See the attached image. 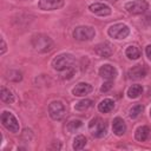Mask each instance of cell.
Returning <instances> with one entry per match:
<instances>
[{
	"instance_id": "cell-1",
	"label": "cell",
	"mask_w": 151,
	"mask_h": 151,
	"mask_svg": "<svg viewBox=\"0 0 151 151\" xmlns=\"http://www.w3.org/2000/svg\"><path fill=\"white\" fill-rule=\"evenodd\" d=\"M31 44L33 46V48L40 53H46L50 52L53 48V41L52 39L46 35V34H34L31 39Z\"/></svg>"
},
{
	"instance_id": "cell-2",
	"label": "cell",
	"mask_w": 151,
	"mask_h": 151,
	"mask_svg": "<svg viewBox=\"0 0 151 151\" xmlns=\"http://www.w3.org/2000/svg\"><path fill=\"white\" fill-rule=\"evenodd\" d=\"M73 64H74V57L68 53L59 54L52 60V66L57 71H65L67 68H71Z\"/></svg>"
},
{
	"instance_id": "cell-3",
	"label": "cell",
	"mask_w": 151,
	"mask_h": 151,
	"mask_svg": "<svg viewBox=\"0 0 151 151\" xmlns=\"http://www.w3.org/2000/svg\"><path fill=\"white\" fill-rule=\"evenodd\" d=\"M88 130L93 137L101 138L105 136V133L107 131V125L100 118H93L88 124Z\"/></svg>"
},
{
	"instance_id": "cell-4",
	"label": "cell",
	"mask_w": 151,
	"mask_h": 151,
	"mask_svg": "<svg viewBox=\"0 0 151 151\" xmlns=\"http://www.w3.org/2000/svg\"><path fill=\"white\" fill-rule=\"evenodd\" d=\"M96 35V31L91 26H78L73 31V37L74 39L79 41H87L91 40Z\"/></svg>"
},
{
	"instance_id": "cell-5",
	"label": "cell",
	"mask_w": 151,
	"mask_h": 151,
	"mask_svg": "<svg viewBox=\"0 0 151 151\" xmlns=\"http://www.w3.org/2000/svg\"><path fill=\"white\" fill-rule=\"evenodd\" d=\"M1 123L9 132L17 133L19 131V122H18V119L14 117L13 113H11L8 111H4L1 113Z\"/></svg>"
},
{
	"instance_id": "cell-6",
	"label": "cell",
	"mask_w": 151,
	"mask_h": 151,
	"mask_svg": "<svg viewBox=\"0 0 151 151\" xmlns=\"http://www.w3.org/2000/svg\"><path fill=\"white\" fill-rule=\"evenodd\" d=\"M107 33L114 39H125L130 34V28L125 24H114L109 27Z\"/></svg>"
},
{
	"instance_id": "cell-7",
	"label": "cell",
	"mask_w": 151,
	"mask_h": 151,
	"mask_svg": "<svg viewBox=\"0 0 151 151\" xmlns=\"http://www.w3.org/2000/svg\"><path fill=\"white\" fill-rule=\"evenodd\" d=\"M147 8H149V4L145 0H134V1H130L125 5V9L129 13L134 14V15L144 13Z\"/></svg>"
},
{
	"instance_id": "cell-8",
	"label": "cell",
	"mask_w": 151,
	"mask_h": 151,
	"mask_svg": "<svg viewBox=\"0 0 151 151\" xmlns=\"http://www.w3.org/2000/svg\"><path fill=\"white\" fill-rule=\"evenodd\" d=\"M65 112H66V110L61 101H52L48 106V113H50L51 118L54 120L63 119L65 116Z\"/></svg>"
},
{
	"instance_id": "cell-9",
	"label": "cell",
	"mask_w": 151,
	"mask_h": 151,
	"mask_svg": "<svg viewBox=\"0 0 151 151\" xmlns=\"http://www.w3.org/2000/svg\"><path fill=\"white\" fill-rule=\"evenodd\" d=\"M64 6V0H40L39 8L42 11H54Z\"/></svg>"
},
{
	"instance_id": "cell-10",
	"label": "cell",
	"mask_w": 151,
	"mask_h": 151,
	"mask_svg": "<svg viewBox=\"0 0 151 151\" xmlns=\"http://www.w3.org/2000/svg\"><path fill=\"white\" fill-rule=\"evenodd\" d=\"M90 11L96 14V15H100V17H106V15H110L111 14V8L105 5V4H101V2H94L92 5H90Z\"/></svg>"
},
{
	"instance_id": "cell-11",
	"label": "cell",
	"mask_w": 151,
	"mask_h": 151,
	"mask_svg": "<svg viewBox=\"0 0 151 151\" xmlns=\"http://www.w3.org/2000/svg\"><path fill=\"white\" fill-rule=\"evenodd\" d=\"M94 52L97 55H99L101 58H109V57H111L113 50L109 42H100L94 47Z\"/></svg>"
},
{
	"instance_id": "cell-12",
	"label": "cell",
	"mask_w": 151,
	"mask_h": 151,
	"mask_svg": "<svg viewBox=\"0 0 151 151\" xmlns=\"http://www.w3.org/2000/svg\"><path fill=\"white\" fill-rule=\"evenodd\" d=\"M99 76L106 80H113L117 77V70L112 65L106 64L99 68Z\"/></svg>"
},
{
	"instance_id": "cell-13",
	"label": "cell",
	"mask_w": 151,
	"mask_h": 151,
	"mask_svg": "<svg viewBox=\"0 0 151 151\" xmlns=\"http://www.w3.org/2000/svg\"><path fill=\"white\" fill-rule=\"evenodd\" d=\"M127 76L130 79H142L146 76V68L143 65H136L129 70Z\"/></svg>"
},
{
	"instance_id": "cell-14",
	"label": "cell",
	"mask_w": 151,
	"mask_h": 151,
	"mask_svg": "<svg viewBox=\"0 0 151 151\" xmlns=\"http://www.w3.org/2000/svg\"><path fill=\"white\" fill-rule=\"evenodd\" d=\"M92 91V86L87 83H79L78 85H76V87L72 90L73 94L77 96V97H83V96H86L88 93H91Z\"/></svg>"
},
{
	"instance_id": "cell-15",
	"label": "cell",
	"mask_w": 151,
	"mask_h": 151,
	"mask_svg": "<svg viewBox=\"0 0 151 151\" xmlns=\"http://www.w3.org/2000/svg\"><path fill=\"white\" fill-rule=\"evenodd\" d=\"M112 130L114 132V134L117 136H123L126 131V124L125 122L120 118V117H117L113 119V123H112Z\"/></svg>"
},
{
	"instance_id": "cell-16",
	"label": "cell",
	"mask_w": 151,
	"mask_h": 151,
	"mask_svg": "<svg viewBox=\"0 0 151 151\" xmlns=\"http://www.w3.org/2000/svg\"><path fill=\"white\" fill-rule=\"evenodd\" d=\"M150 136V129L149 126H139L136 132H134V137L139 142H145Z\"/></svg>"
},
{
	"instance_id": "cell-17",
	"label": "cell",
	"mask_w": 151,
	"mask_h": 151,
	"mask_svg": "<svg viewBox=\"0 0 151 151\" xmlns=\"http://www.w3.org/2000/svg\"><path fill=\"white\" fill-rule=\"evenodd\" d=\"M113 107H114V101H113L112 99H109V98L101 100V101L98 104V110H99L100 112H103V113L110 112Z\"/></svg>"
},
{
	"instance_id": "cell-18",
	"label": "cell",
	"mask_w": 151,
	"mask_h": 151,
	"mask_svg": "<svg viewBox=\"0 0 151 151\" xmlns=\"http://www.w3.org/2000/svg\"><path fill=\"white\" fill-rule=\"evenodd\" d=\"M125 54H126V57L129 58V59H131V60H136V59H138L139 57H140V51H139V48L137 47V46H129L127 48H126V51H125Z\"/></svg>"
},
{
	"instance_id": "cell-19",
	"label": "cell",
	"mask_w": 151,
	"mask_h": 151,
	"mask_svg": "<svg viewBox=\"0 0 151 151\" xmlns=\"http://www.w3.org/2000/svg\"><path fill=\"white\" fill-rule=\"evenodd\" d=\"M142 93H143V87H142V85H138V84L130 86L127 90V96L130 98H138Z\"/></svg>"
},
{
	"instance_id": "cell-20",
	"label": "cell",
	"mask_w": 151,
	"mask_h": 151,
	"mask_svg": "<svg viewBox=\"0 0 151 151\" xmlns=\"http://www.w3.org/2000/svg\"><path fill=\"white\" fill-rule=\"evenodd\" d=\"M0 97H1V100L9 104V103H13L14 101V94L6 87H2L1 88V93H0Z\"/></svg>"
},
{
	"instance_id": "cell-21",
	"label": "cell",
	"mask_w": 151,
	"mask_h": 151,
	"mask_svg": "<svg viewBox=\"0 0 151 151\" xmlns=\"http://www.w3.org/2000/svg\"><path fill=\"white\" fill-rule=\"evenodd\" d=\"M86 145V138L83 134H79L73 140V149L74 150H83Z\"/></svg>"
},
{
	"instance_id": "cell-22",
	"label": "cell",
	"mask_w": 151,
	"mask_h": 151,
	"mask_svg": "<svg viewBox=\"0 0 151 151\" xmlns=\"http://www.w3.org/2000/svg\"><path fill=\"white\" fill-rule=\"evenodd\" d=\"M91 106H92V100H90V99H83V100H80V101H78L76 104L74 109L77 111H85V110H87Z\"/></svg>"
},
{
	"instance_id": "cell-23",
	"label": "cell",
	"mask_w": 151,
	"mask_h": 151,
	"mask_svg": "<svg viewBox=\"0 0 151 151\" xmlns=\"http://www.w3.org/2000/svg\"><path fill=\"white\" fill-rule=\"evenodd\" d=\"M6 78L8 80H12V81H20L22 76H21V72L17 71V70H9L6 73Z\"/></svg>"
},
{
	"instance_id": "cell-24",
	"label": "cell",
	"mask_w": 151,
	"mask_h": 151,
	"mask_svg": "<svg viewBox=\"0 0 151 151\" xmlns=\"http://www.w3.org/2000/svg\"><path fill=\"white\" fill-rule=\"evenodd\" d=\"M143 105L142 104H136V105H133L131 109H130V111H129V113H130V117L131 118H137L140 113H142V111H143Z\"/></svg>"
},
{
	"instance_id": "cell-25",
	"label": "cell",
	"mask_w": 151,
	"mask_h": 151,
	"mask_svg": "<svg viewBox=\"0 0 151 151\" xmlns=\"http://www.w3.org/2000/svg\"><path fill=\"white\" fill-rule=\"evenodd\" d=\"M81 125H83V123H81V120H79V119L71 120V122L67 124V130H68L70 132H74V131L78 130Z\"/></svg>"
},
{
	"instance_id": "cell-26",
	"label": "cell",
	"mask_w": 151,
	"mask_h": 151,
	"mask_svg": "<svg viewBox=\"0 0 151 151\" xmlns=\"http://www.w3.org/2000/svg\"><path fill=\"white\" fill-rule=\"evenodd\" d=\"M111 88H112V81H111V80H107L106 83H104V84L101 85L100 91H101V92H107V91L111 90Z\"/></svg>"
},
{
	"instance_id": "cell-27",
	"label": "cell",
	"mask_w": 151,
	"mask_h": 151,
	"mask_svg": "<svg viewBox=\"0 0 151 151\" xmlns=\"http://www.w3.org/2000/svg\"><path fill=\"white\" fill-rule=\"evenodd\" d=\"M6 52V42L4 40V38H1V51H0V54H4Z\"/></svg>"
},
{
	"instance_id": "cell-28",
	"label": "cell",
	"mask_w": 151,
	"mask_h": 151,
	"mask_svg": "<svg viewBox=\"0 0 151 151\" xmlns=\"http://www.w3.org/2000/svg\"><path fill=\"white\" fill-rule=\"evenodd\" d=\"M145 53H146L147 58H149V59L151 60V44L146 46V48H145Z\"/></svg>"
},
{
	"instance_id": "cell-29",
	"label": "cell",
	"mask_w": 151,
	"mask_h": 151,
	"mask_svg": "<svg viewBox=\"0 0 151 151\" xmlns=\"http://www.w3.org/2000/svg\"><path fill=\"white\" fill-rule=\"evenodd\" d=\"M104 1H109V2H116L117 0H104Z\"/></svg>"
},
{
	"instance_id": "cell-30",
	"label": "cell",
	"mask_w": 151,
	"mask_h": 151,
	"mask_svg": "<svg viewBox=\"0 0 151 151\" xmlns=\"http://www.w3.org/2000/svg\"><path fill=\"white\" fill-rule=\"evenodd\" d=\"M150 117H151V110H150Z\"/></svg>"
}]
</instances>
